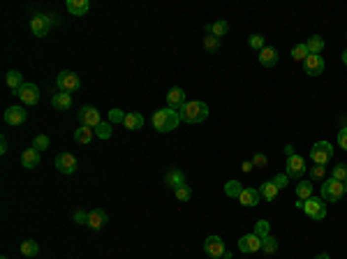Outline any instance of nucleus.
<instances>
[{
    "mask_svg": "<svg viewBox=\"0 0 347 259\" xmlns=\"http://www.w3.org/2000/svg\"><path fill=\"white\" fill-rule=\"evenodd\" d=\"M183 123H190V125H197V123H202L208 118V107H206L204 102H199V99H192V102H185V107L178 111Z\"/></svg>",
    "mask_w": 347,
    "mask_h": 259,
    "instance_id": "nucleus-1",
    "label": "nucleus"
},
{
    "mask_svg": "<svg viewBox=\"0 0 347 259\" xmlns=\"http://www.w3.org/2000/svg\"><path fill=\"white\" fill-rule=\"evenodd\" d=\"M178 123H181V116L178 111H174V109H158L155 114H153V128L158 130V132H172V130L178 128Z\"/></svg>",
    "mask_w": 347,
    "mask_h": 259,
    "instance_id": "nucleus-2",
    "label": "nucleus"
},
{
    "mask_svg": "<svg viewBox=\"0 0 347 259\" xmlns=\"http://www.w3.org/2000/svg\"><path fill=\"white\" fill-rule=\"evenodd\" d=\"M343 194H345V183H340V181H336V178H329V181L322 183V199L329 201V204L340 201Z\"/></svg>",
    "mask_w": 347,
    "mask_h": 259,
    "instance_id": "nucleus-3",
    "label": "nucleus"
},
{
    "mask_svg": "<svg viewBox=\"0 0 347 259\" xmlns=\"http://www.w3.org/2000/svg\"><path fill=\"white\" fill-rule=\"evenodd\" d=\"M56 86H58V91L61 93H74L79 91V86H81V79L76 72H69V69H63L58 79H56Z\"/></svg>",
    "mask_w": 347,
    "mask_h": 259,
    "instance_id": "nucleus-4",
    "label": "nucleus"
},
{
    "mask_svg": "<svg viewBox=\"0 0 347 259\" xmlns=\"http://www.w3.org/2000/svg\"><path fill=\"white\" fill-rule=\"evenodd\" d=\"M333 158V146L329 141H317L312 148H310V160L315 164H329V160Z\"/></svg>",
    "mask_w": 347,
    "mask_h": 259,
    "instance_id": "nucleus-5",
    "label": "nucleus"
},
{
    "mask_svg": "<svg viewBox=\"0 0 347 259\" xmlns=\"http://www.w3.org/2000/svg\"><path fill=\"white\" fill-rule=\"evenodd\" d=\"M303 211H306V215H310L312 220H324L326 218V204L324 199L319 197H310L308 201H303Z\"/></svg>",
    "mask_w": 347,
    "mask_h": 259,
    "instance_id": "nucleus-6",
    "label": "nucleus"
},
{
    "mask_svg": "<svg viewBox=\"0 0 347 259\" xmlns=\"http://www.w3.org/2000/svg\"><path fill=\"white\" fill-rule=\"evenodd\" d=\"M204 252L208 255V257H213V259H222V257H225V252H227L225 241H222L220 236H208L204 241Z\"/></svg>",
    "mask_w": 347,
    "mask_h": 259,
    "instance_id": "nucleus-7",
    "label": "nucleus"
},
{
    "mask_svg": "<svg viewBox=\"0 0 347 259\" xmlns=\"http://www.w3.org/2000/svg\"><path fill=\"white\" fill-rule=\"evenodd\" d=\"M31 31L35 37H46L49 31H51V16H44V14H35L31 19Z\"/></svg>",
    "mask_w": 347,
    "mask_h": 259,
    "instance_id": "nucleus-8",
    "label": "nucleus"
},
{
    "mask_svg": "<svg viewBox=\"0 0 347 259\" xmlns=\"http://www.w3.org/2000/svg\"><path fill=\"white\" fill-rule=\"evenodd\" d=\"M16 97L21 99L23 104H37L39 102V88L35 84H23L19 91H16Z\"/></svg>",
    "mask_w": 347,
    "mask_h": 259,
    "instance_id": "nucleus-9",
    "label": "nucleus"
},
{
    "mask_svg": "<svg viewBox=\"0 0 347 259\" xmlns=\"http://www.w3.org/2000/svg\"><path fill=\"white\" fill-rule=\"evenodd\" d=\"M76 118H79V123H81V125H86V128H98L100 123H102V116H100V111L95 107H83L81 111H79V116H76Z\"/></svg>",
    "mask_w": 347,
    "mask_h": 259,
    "instance_id": "nucleus-10",
    "label": "nucleus"
},
{
    "mask_svg": "<svg viewBox=\"0 0 347 259\" xmlns=\"http://www.w3.org/2000/svg\"><path fill=\"white\" fill-rule=\"evenodd\" d=\"M185 91H183L181 86H174L172 91L167 93V107L174 109V111H181L183 107H185Z\"/></svg>",
    "mask_w": 347,
    "mask_h": 259,
    "instance_id": "nucleus-11",
    "label": "nucleus"
},
{
    "mask_svg": "<svg viewBox=\"0 0 347 259\" xmlns=\"http://www.w3.org/2000/svg\"><path fill=\"white\" fill-rule=\"evenodd\" d=\"M306 160H303L301 155H292V158H287V169H285V174L289 176V178H299V176L306 174Z\"/></svg>",
    "mask_w": 347,
    "mask_h": 259,
    "instance_id": "nucleus-12",
    "label": "nucleus"
},
{
    "mask_svg": "<svg viewBox=\"0 0 347 259\" xmlns=\"http://www.w3.org/2000/svg\"><path fill=\"white\" fill-rule=\"evenodd\" d=\"M324 67H326V63L322 56H312L310 54L306 61H303V69H306V74L310 76H319V74H324Z\"/></svg>",
    "mask_w": 347,
    "mask_h": 259,
    "instance_id": "nucleus-13",
    "label": "nucleus"
},
{
    "mask_svg": "<svg viewBox=\"0 0 347 259\" xmlns=\"http://www.w3.org/2000/svg\"><path fill=\"white\" fill-rule=\"evenodd\" d=\"M239 250L245 252V255H252V252L262 250V238L257 234H245V236L239 238Z\"/></svg>",
    "mask_w": 347,
    "mask_h": 259,
    "instance_id": "nucleus-14",
    "label": "nucleus"
},
{
    "mask_svg": "<svg viewBox=\"0 0 347 259\" xmlns=\"http://www.w3.org/2000/svg\"><path fill=\"white\" fill-rule=\"evenodd\" d=\"M56 169H58L61 174H74L76 171V158L74 155H69V153H61V155L56 158Z\"/></svg>",
    "mask_w": 347,
    "mask_h": 259,
    "instance_id": "nucleus-15",
    "label": "nucleus"
},
{
    "mask_svg": "<svg viewBox=\"0 0 347 259\" xmlns=\"http://www.w3.org/2000/svg\"><path fill=\"white\" fill-rule=\"evenodd\" d=\"M26 116H28V111L23 107L5 109V123H7V125H23V123H26Z\"/></svg>",
    "mask_w": 347,
    "mask_h": 259,
    "instance_id": "nucleus-16",
    "label": "nucleus"
},
{
    "mask_svg": "<svg viewBox=\"0 0 347 259\" xmlns=\"http://www.w3.org/2000/svg\"><path fill=\"white\" fill-rule=\"evenodd\" d=\"M259 199H262V194H259V190H257V188H245V190L241 192V197H239V204L252 208V206L259 204Z\"/></svg>",
    "mask_w": 347,
    "mask_h": 259,
    "instance_id": "nucleus-17",
    "label": "nucleus"
},
{
    "mask_svg": "<svg viewBox=\"0 0 347 259\" xmlns=\"http://www.w3.org/2000/svg\"><path fill=\"white\" fill-rule=\"evenodd\" d=\"M165 185H169L172 190H178L181 185H185V174L178 169H169L165 174Z\"/></svg>",
    "mask_w": 347,
    "mask_h": 259,
    "instance_id": "nucleus-18",
    "label": "nucleus"
},
{
    "mask_svg": "<svg viewBox=\"0 0 347 259\" xmlns=\"http://www.w3.org/2000/svg\"><path fill=\"white\" fill-rule=\"evenodd\" d=\"M106 220H109V215H106V211H102V208H95V211L88 213V227L91 229H102L106 225Z\"/></svg>",
    "mask_w": 347,
    "mask_h": 259,
    "instance_id": "nucleus-19",
    "label": "nucleus"
},
{
    "mask_svg": "<svg viewBox=\"0 0 347 259\" xmlns=\"http://www.w3.org/2000/svg\"><path fill=\"white\" fill-rule=\"evenodd\" d=\"M278 51L273 49V46H264L262 51H259V63L264 65V67H273V65H278Z\"/></svg>",
    "mask_w": 347,
    "mask_h": 259,
    "instance_id": "nucleus-20",
    "label": "nucleus"
},
{
    "mask_svg": "<svg viewBox=\"0 0 347 259\" xmlns=\"http://www.w3.org/2000/svg\"><path fill=\"white\" fill-rule=\"evenodd\" d=\"M88 9H91V2L88 0H68V12L74 16H83L88 14Z\"/></svg>",
    "mask_w": 347,
    "mask_h": 259,
    "instance_id": "nucleus-21",
    "label": "nucleus"
},
{
    "mask_svg": "<svg viewBox=\"0 0 347 259\" xmlns=\"http://www.w3.org/2000/svg\"><path fill=\"white\" fill-rule=\"evenodd\" d=\"M21 164L26 169H35L39 164V151H35V148H26V151L21 153Z\"/></svg>",
    "mask_w": 347,
    "mask_h": 259,
    "instance_id": "nucleus-22",
    "label": "nucleus"
},
{
    "mask_svg": "<svg viewBox=\"0 0 347 259\" xmlns=\"http://www.w3.org/2000/svg\"><path fill=\"white\" fill-rule=\"evenodd\" d=\"M51 104L53 109H58V111H68L72 107V95L69 93H56L51 97Z\"/></svg>",
    "mask_w": 347,
    "mask_h": 259,
    "instance_id": "nucleus-23",
    "label": "nucleus"
},
{
    "mask_svg": "<svg viewBox=\"0 0 347 259\" xmlns=\"http://www.w3.org/2000/svg\"><path fill=\"white\" fill-rule=\"evenodd\" d=\"M259 194L266 199V201H273V199L280 194L278 185L273 183V181H266V183H262V188H259Z\"/></svg>",
    "mask_w": 347,
    "mask_h": 259,
    "instance_id": "nucleus-24",
    "label": "nucleus"
},
{
    "mask_svg": "<svg viewBox=\"0 0 347 259\" xmlns=\"http://www.w3.org/2000/svg\"><path fill=\"white\" fill-rule=\"evenodd\" d=\"M128 130H141L143 128V116L139 114V111H130L128 116H125V123H123Z\"/></svg>",
    "mask_w": 347,
    "mask_h": 259,
    "instance_id": "nucleus-25",
    "label": "nucleus"
},
{
    "mask_svg": "<svg viewBox=\"0 0 347 259\" xmlns=\"http://www.w3.org/2000/svg\"><path fill=\"white\" fill-rule=\"evenodd\" d=\"M93 137H95V132H93V128H86V125H81V128L74 132V139L79 141V144L88 146L93 141Z\"/></svg>",
    "mask_w": 347,
    "mask_h": 259,
    "instance_id": "nucleus-26",
    "label": "nucleus"
},
{
    "mask_svg": "<svg viewBox=\"0 0 347 259\" xmlns=\"http://www.w3.org/2000/svg\"><path fill=\"white\" fill-rule=\"evenodd\" d=\"M227 31H229V23L227 21H215L211 23V26H206V32L208 35H213V37H222V35H227Z\"/></svg>",
    "mask_w": 347,
    "mask_h": 259,
    "instance_id": "nucleus-27",
    "label": "nucleus"
},
{
    "mask_svg": "<svg viewBox=\"0 0 347 259\" xmlns=\"http://www.w3.org/2000/svg\"><path fill=\"white\" fill-rule=\"evenodd\" d=\"M5 81H7V86H9V88H12L14 93L19 91L23 84H26V81H23V76H21V72H16V69H9L7 76H5Z\"/></svg>",
    "mask_w": 347,
    "mask_h": 259,
    "instance_id": "nucleus-28",
    "label": "nucleus"
},
{
    "mask_svg": "<svg viewBox=\"0 0 347 259\" xmlns=\"http://www.w3.org/2000/svg\"><path fill=\"white\" fill-rule=\"evenodd\" d=\"M294 190H296V199H299V201H308V199L312 197V185H310V181H301Z\"/></svg>",
    "mask_w": 347,
    "mask_h": 259,
    "instance_id": "nucleus-29",
    "label": "nucleus"
},
{
    "mask_svg": "<svg viewBox=\"0 0 347 259\" xmlns=\"http://www.w3.org/2000/svg\"><path fill=\"white\" fill-rule=\"evenodd\" d=\"M243 190H245V188H243L239 181H227L225 183V194L227 197H232V199H239Z\"/></svg>",
    "mask_w": 347,
    "mask_h": 259,
    "instance_id": "nucleus-30",
    "label": "nucleus"
},
{
    "mask_svg": "<svg viewBox=\"0 0 347 259\" xmlns=\"http://www.w3.org/2000/svg\"><path fill=\"white\" fill-rule=\"evenodd\" d=\"M306 46H308V51L312 56H319L322 54V49H324V39L319 37V35H312V37L306 42Z\"/></svg>",
    "mask_w": 347,
    "mask_h": 259,
    "instance_id": "nucleus-31",
    "label": "nucleus"
},
{
    "mask_svg": "<svg viewBox=\"0 0 347 259\" xmlns=\"http://www.w3.org/2000/svg\"><path fill=\"white\" fill-rule=\"evenodd\" d=\"M21 255L23 257H37L39 255V245L35 241H23L21 243Z\"/></svg>",
    "mask_w": 347,
    "mask_h": 259,
    "instance_id": "nucleus-32",
    "label": "nucleus"
},
{
    "mask_svg": "<svg viewBox=\"0 0 347 259\" xmlns=\"http://www.w3.org/2000/svg\"><path fill=\"white\" fill-rule=\"evenodd\" d=\"M262 250H264L266 255H273V252L278 250V241H276V236H271V234H269V236L262 238Z\"/></svg>",
    "mask_w": 347,
    "mask_h": 259,
    "instance_id": "nucleus-33",
    "label": "nucleus"
},
{
    "mask_svg": "<svg viewBox=\"0 0 347 259\" xmlns=\"http://www.w3.org/2000/svg\"><path fill=\"white\" fill-rule=\"evenodd\" d=\"M93 132H95V137H100V139H109L111 137V123H100L98 128L93 130Z\"/></svg>",
    "mask_w": 347,
    "mask_h": 259,
    "instance_id": "nucleus-34",
    "label": "nucleus"
},
{
    "mask_svg": "<svg viewBox=\"0 0 347 259\" xmlns=\"http://www.w3.org/2000/svg\"><path fill=\"white\" fill-rule=\"evenodd\" d=\"M204 49L208 51V54H218V49H220V39H218V37H213V35H206V37H204Z\"/></svg>",
    "mask_w": 347,
    "mask_h": 259,
    "instance_id": "nucleus-35",
    "label": "nucleus"
},
{
    "mask_svg": "<svg viewBox=\"0 0 347 259\" xmlns=\"http://www.w3.org/2000/svg\"><path fill=\"white\" fill-rule=\"evenodd\" d=\"M308 56H310V51L306 44H296L294 49H292V58H294V61H306Z\"/></svg>",
    "mask_w": 347,
    "mask_h": 259,
    "instance_id": "nucleus-36",
    "label": "nucleus"
},
{
    "mask_svg": "<svg viewBox=\"0 0 347 259\" xmlns=\"http://www.w3.org/2000/svg\"><path fill=\"white\" fill-rule=\"evenodd\" d=\"M49 146H51V141H49V137H46V134H37V137H35V141H33V148H35V151H46Z\"/></svg>",
    "mask_w": 347,
    "mask_h": 259,
    "instance_id": "nucleus-37",
    "label": "nucleus"
},
{
    "mask_svg": "<svg viewBox=\"0 0 347 259\" xmlns=\"http://www.w3.org/2000/svg\"><path fill=\"white\" fill-rule=\"evenodd\" d=\"M248 44H250V49H255V51H262V49H264V37H262V35H250L248 37Z\"/></svg>",
    "mask_w": 347,
    "mask_h": 259,
    "instance_id": "nucleus-38",
    "label": "nucleus"
},
{
    "mask_svg": "<svg viewBox=\"0 0 347 259\" xmlns=\"http://www.w3.org/2000/svg\"><path fill=\"white\" fill-rule=\"evenodd\" d=\"M174 194H176V199H178V201H190V197H192V190H190L188 185H181L178 190H174Z\"/></svg>",
    "mask_w": 347,
    "mask_h": 259,
    "instance_id": "nucleus-39",
    "label": "nucleus"
},
{
    "mask_svg": "<svg viewBox=\"0 0 347 259\" xmlns=\"http://www.w3.org/2000/svg\"><path fill=\"white\" fill-rule=\"evenodd\" d=\"M331 178H336V181H340V183H345V181H347V164H338V167H333Z\"/></svg>",
    "mask_w": 347,
    "mask_h": 259,
    "instance_id": "nucleus-40",
    "label": "nucleus"
},
{
    "mask_svg": "<svg viewBox=\"0 0 347 259\" xmlns=\"http://www.w3.org/2000/svg\"><path fill=\"white\" fill-rule=\"evenodd\" d=\"M252 167L266 169V167H269V158H266L264 153H255V158H252Z\"/></svg>",
    "mask_w": 347,
    "mask_h": 259,
    "instance_id": "nucleus-41",
    "label": "nucleus"
},
{
    "mask_svg": "<svg viewBox=\"0 0 347 259\" xmlns=\"http://www.w3.org/2000/svg\"><path fill=\"white\" fill-rule=\"evenodd\" d=\"M326 176V169L322 164H315V167H310V181H322Z\"/></svg>",
    "mask_w": 347,
    "mask_h": 259,
    "instance_id": "nucleus-42",
    "label": "nucleus"
},
{
    "mask_svg": "<svg viewBox=\"0 0 347 259\" xmlns=\"http://www.w3.org/2000/svg\"><path fill=\"white\" fill-rule=\"evenodd\" d=\"M255 234H257L259 238L269 236V222H266V220H259V222H257V225H255Z\"/></svg>",
    "mask_w": 347,
    "mask_h": 259,
    "instance_id": "nucleus-43",
    "label": "nucleus"
},
{
    "mask_svg": "<svg viewBox=\"0 0 347 259\" xmlns=\"http://www.w3.org/2000/svg\"><path fill=\"white\" fill-rule=\"evenodd\" d=\"M125 116L128 114H123L121 109H111L109 111V123H125Z\"/></svg>",
    "mask_w": 347,
    "mask_h": 259,
    "instance_id": "nucleus-44",
    "label": "nucleus"
},
{
    "mask_svg": "<svg viewBox=\"0 0 347 259\" xmlns=\"http://www.w3.org/2000/svg\"><path fill=\"white\" fill-rule=\"evenodd\" d=\"M273 183L278 185V190H285L287 185H289V176H287V174H278V176H273Z\"/></svg>",
    "mask_w": 347,
    "mask_h": 259,
    "instance_id": "nucleus-45",
    "label": "nucleus"
},
{
    "mask_svg": "<svg viewBox=\"0 0 347 259\" xmlns=\"http://www.w3.org/2000/svg\"><path fill=\"white\" fill-rule=\"evenodd\" d=\"M338 146L343 151H347V128L338 130Z\"/></svg>",
    "mask_w": 347,
    "mask_h": 259,
    "instance_id": "nucleus-46",
    "label": "nucleus"
},
{
    "mask_svg": "<svg viewBox=\"0 0 347 259\" xmlns=\"http://www.w3.org/2000/svg\"><path fill=\"white\" fill-rule=\"evenodd\" d=\"M74 222H76V225H88V213L76 211V213H74Z\"/></svg>",
    "mask_w": 347,
    "mask_h": 259,
    "instance_id": "nucleus-47",
    "label": "nucleus"
},
{
    "mask_svg": "<svg viewBox=\"0 0 347 259\" xmlns=\"http://www.w3.org/2000/svg\"><path fill=\"white\" fill-rule=\"evenodd\" d=\"M241 169L245 171V174H250V171H252V160H245V162L241 164Z\"/></svg>",
    "mask_w": 347,
    "mask_h": 259,
    "instance_id": "nucleus-48",
    "label": "nucleus"
},
{
    "mask_svg": "<svg viewBox=\"0 0 347 259\" xmlns=\"http://www.w3.org/2000/svg\"><path fill=\"white\" fill-rule=\"evenodd\" d=\"M0 153H2V155L7 153V139H5V137L0 139Z\"/></svg>",
    "mask_w": 347,
    "mask_h": 259,
    "instance_id": "nucleus-49",
    "label": "nucleus"
},
{
    "mask_svg": "<svg viewBox=\"0 0 347 259\" xmlns=\"http://www.w3.org/2000/svg\"><path fill=\"white\" fill-rule=\"evenodd\" d=\"M285 155H287V158H292V155H294V146H292V144L285 146Z\"/></svg>",
    "mask_w": 347,
    "mask_h": 259,
    "instance_id": "nucleus-50",
    "label": "nucleus"
},
{
    "mask_svg": "<svg viewBox=\"0 0 347 259\" xmlns=\"http://www.w3.org/2000/svg\"><path fill=\"white\" fill-rule=\"evenodd\" d=\"M315 259H331V257H329V255H324V252H322V255H317Z\"/></svg>",
    "mask_w": 347,
    "mask_h": 259,
    "instance_id": "nucleus-51",
    "label": "nucleus"
},
{
    "mask_svg": "<svg viewBox=\"0 0 347 259\" xmlns=\"http://www.w3.org/2000/svg\"><path fill=\"white\" fill-rule=\"evenodd\" d=\"M343 63L347 65V49H345V54H343Z\"/></svg>",
    "mask_w": 347,
    "mask_h": 259,
    "instance_id": "nucleus-52",
    "label": "nucleus"
},
{
    "mask_svg": "<svg viewBox=\"0 0 347 259\" xmlns=\"http://www.w3.org/2000/svg\"><path fill=\"white\" fill-rule=\"evenodd\" d=\"M345 192H347V181H345Z\"/></svg>",
    "mask_w": 347,
    "mask_h": 259,
    "instance_id": "nucleus-53",
    "label": "nucleus"
},
{
    "mask_svg": "<svg viewBox=\"0 0 347 259\" xmlns=\"http://www.w3.org/2000/svg\"><path fill=\"white\" fill-rule=\"evenodd\" d=\"M0 259H7V257H0Z\"/></svg>",
    "mask_w": 347,
    "mask_h": 259,
    "instance_id": "nucleus-54",
    "label": "nucleus"
}]
</instances>
